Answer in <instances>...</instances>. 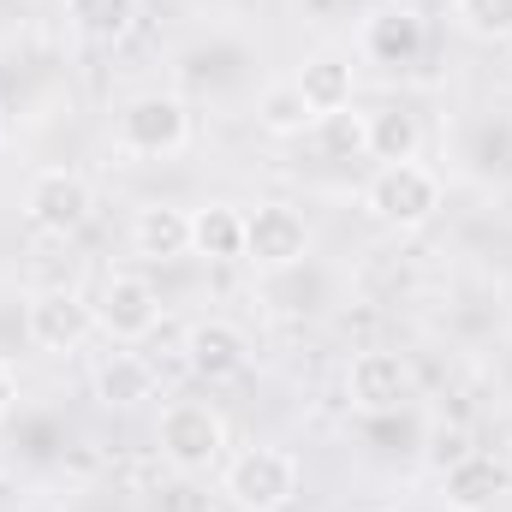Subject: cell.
I'll return each mask as SVG.
<instances>
[{
  "instance_id": "1",
  "label": "cell",
  "mask_w": 512,
  "mask_h": 512,
  "mask_svg": "<svg viewBox=\"0 0 512 512\" xmlns=\"http://www.w3.org/2000/svg\"><path fill=\"white\" fill-rule=\"evenodd\" d=\"M364 209H370V221H382L393 233H417V227H429L435 209H441V173L423 167V161L376 167V179L364 185Z\"/></svg>"
},
{
  "instance_id": "2",
  "label": "cell",
  "mask_w": 512,
  "mask_h": 512,
  "mask_svg": "<svg viewBox=\"0 0 512 512\" xmlns=\"http://www.w3.org/2000/svg\"><path fill=\"white\" fill-rule=\"evenodd\" d=\"M155 441H161V459H167L173 471L203 477V471H215V465L227 459V417H221L209 399H173V405L161 411Z\"/></svg>"
},
{
  "instance_id": "3",
  "label": "cell",
  "mask_w": 512,
  "mask_h": 512,
  "mask_svg": "<svg viewBox=\"0 0 512 512\" xmlns=\"http://www.w3.org/2000/svg\"><path fill=\"white\" fill-rule=\"evenodd\" d=\"M114 143L137 155V161H167V155H179L185 143H191V108H185V96H173V90H143V96H131L126 108H120V120H114Z\"/></svg>"
},
{
  "instance_id": "4",
  "label": "cell",
  "mask_w": 512,
  "mask_h": 512,
  "mask_svg": "<svg viewBox=\"0 0 512 512\" xmlns=\"http://www.w3.org/2000/svg\"><path fill=\"white\" fill-rule=\"evenodd\" d=\"M221 489L239 512H286L298 495V459L286 447H245L227 459Z\"/></svg>"
},
{
  "instance_id": "5",
  "label": "cell",
  "mask_w": 512,
  "mask_h": 512,
  "mask_svg": "<svg viewBox=\"0 0 512 512\" xmlns=\"http://www.w3.org/2000/svg\"><path fill=\"white\" fill-rule=\"evenodd\" d=\"M90 209H96V191H90V179L72 173V167H42V173L24 185V221H30L36 233H48V239H72V233L90 221Z\"/></svg>"
},
{
  "instance_id": "6",
  "label": "cell",
  "mask_w": 512,
  "mask_h": 512,
  "mask_svg": "<svg viewBox=\"0 0 512 512\" xmlns=\"http://www.w3.org/2000/svg\"><path fill=\"white\" fill-rule=\"evenodd\" d=\"M90 310H96V328L108 334V340H149L155 328H161V298H155V286L143 280V274H108L102 286H96V298H90Z\"/></svg>"
},
{
  "instance_id": "7",
  "label": "cell",
  "mask_w": 512,
  "mask_h": 512,
  "mask_svg": "<svg viewBox=\"0 0 512 512\" xmlns=\"http://www.w3.org/2000/svg\"><path fill=\"white\" fill-rule=\"evenodd\" d=\"M24 334H30L36 352H60L66 358V352H78L96 334V310H90V298H78L66 286H48V292H36L24 304Z\"/></svg>"
},
{
  "instance_id": "8",
  "label": "cell",
  "mask_w": 512,
  "mask_h": 512,
  "mask_svg": "<svg viewBox=\"0 0 512 512\" xmlns=\"http://www.w3.org/2000/svg\"><path fill=\"white\" fill-rule=\"evenodd\" d=\"M310 256V221L292 203H256V215H245V262L256 268H298Z\"/></svg>"
},
{
  "instance_id": "9",
  "label": "cell",
  "mask_w": 512,
  "mask_h": 512,
  "mask_svg": "<svg viewBox=\"0 0 512 512\" xmlns=\"http://www.w3.org/2000/svg\"><path fill=\"white\" fill-rule=\"evenodd\" d=\"M185 364L203 382H233L251 364V340H245V328H233L221 316H203V322L185 328Z\"/></svg>"
},
{
  "instance_id": "10",
  "label": "cell",
  "mask_w": 512,
  "mask_h": 512,
  "mask_svg": "<svg viewBox=\"0 0 512 512\" xmlns=\"http://www.w3.org/2000/svg\"><path fill=\"white\" fill-rule=\"evenodd\" d=\"M346 393H352V405L370 411V417L399 411L405 393H411V364H405L399 352H382V346H376V352H358L352 370H346Z\"/></svg>"
},
{
  "instance_id": "11",
  "label": "cell",
  "mask_w": 512,
  "mask_h": 512,
  "mask_svg": "<svg viewBox=\"0 0 512 512\" xmlns=\"http://www.w3.org/2000/svg\"><path fill=\"white\" fill-rule=\"evenodd\" d=\"M429 42V18L417 6H382L376 18H364V54L376 66H417Z\"/></svg>"
},
{
  "instance_id": "12",
  "label": "cell",
  "mask_w": 512,
  "mask_h": 512,
  "mask_svg": "<svg viewBox=\"0 0 512 512\" xmlns=\"http://www.w3.org/2000/svg\"><path fill=\"white\" fill-rule=\"evenodd\" d=\"M507 459H489V453H465L459 465H447L441 471V501L453 512H489L501 495H507Z\"/></svg>"
},
{
  "instance_id": "13",
  "label": "cell",
  "mask_w": 512,
  "mask_h": 512,
  "mask_svg": "<svg viewBox=\"0 0 512 512\" xmlns=\"http://www.w3.org/2000/svg\"><path fill=\"white\" fill-rule=\"evenodd\" d=\"M131 251L149 256V262H179V256H191V209L143 203V209L131 215Z\"/></svg>"
},
{
  "instance_id": "14",
  "label": "cell",
  "mask_w": 512,
  "mask_h": 512,
  "mask_svg": "<svg viewBox=\"0 0 512 512\" xmlns=\"http://www.w3.org/2000/svg\"><path fill=\"white\" fill-rule=\"evenodd\" d=\"M292 84H298L304 108L316 114V126L352 108V60H346V54H310Z\"/></svg>"
},
{
  "instance_id": "15",
  "label": "cell",
  "mask_w": 512,
  "mask_h": 512,
  "mask_svg": "<svg viewBox=\"0 0 512 512\" xmlns=\"http://www.w3.org/2000/svg\"><path fill=\"white\" fill-rule=\"evenodd\" d=\"M191 256H203V262H245V215L233 203L191 209Z\"/></svg>"
},
{
  "instance_id": "16",
  "label": "cell",
  "mask_w": 512,
  "mask_h": 512,
  "mask_svg": "<svg viewBox=\"0 0 512 512\" xmlns=\"http://www.w3.org/2000/svg\"><path fill=\"white\" fill-rule=\"evenodd\" d=\"M417 149H423L417 114H405V108H376V114H364V155H376L382 167L417 161Z\"/></svg>"
},
{
  "instance_id": "17",
  "label": "cell",
  "mask_w": 512,
  "mask_h": 512,
  "mask_svg": "<svg viewBox=\"0 0 512 512\" xmlns=\"http://www.w3.org/2000/svg\"><path fill=\"white\" fill-rule=\"evenodd\" d=\"M96 399H102V405H120V411L149 405V399H155V370H149L137 352H108V358L96 364Z\"/></svg>"
},
{
  "instance_id": "18",
  "label": "cell",
  "mask_w": 512,
  "mask_h": 512,
  "mask_svg": "<svg viewBox=\"0 0 512 512\" xmlns=\"http://www.w3.org/2000/svg\"><path fill=\"white\" fill-rule=\"evenodd\" d=\"M256 126L268 131V137H304V131L316 126V114L304 108L298 84H292V78H280V84H268V90H262V102H256Z\"/></svg>"
},
{
  "instance_id": "19",
  "label": "cell",
  "mask_w": 512,
  "mask_h": 512,
  "mask_svg": "<svg viewBox=\"0 0 512 512\" xmlns=\"http://www.w3.org/2000/svg\"><path fill=\"white\" fill-rule=\"evenodd\" d=\"M66 18L84 30V36H102V42H114V36H126L131 18H137V0H66Z\"/></svg>"
},
{
  "instance_id": "20",
  "label": "cell",
  "mask_w": 512,
  "mask_h": 512,
  "mask_svg": "<svg viewBox=\"0 0 512 512\" xmlns=\"http://www.w3.org/2000/svg\"><path fill=\"white\" fill-rule=\"evenodd\" d=\"M453 18L465 36H483V42L512 36V0H453Z\"/></svg>"
},
{
  "instance_id": "21",
  "label": "cell",
  "mask_w": 512,
  "mask_h": 512,
  "mask_svg": "<svg viewBox=\"0 0 512 512\" xmlns=\"http://www.w3.org/2000/svg\"><path fill=\"white\" fill-rule=\"evenodd\" d=\"M12 399H18V376H12V364L0 358V417L12 411Z\"/></svg>"
},
{
  "instance_id": "22",
  "label": "cell",
  "mask_w": 512,
  "mask_h": 512,
  "mask_svg": "<svg viewBox=\"0 0 512 512\" xmlns=\"http://www.w3.org/2000/svg\"><path fill=\"white\" fill-rule=\"evenodd\" d=\"M507 471H512V447H507Z\"/></svg>"
}]
</instances>
